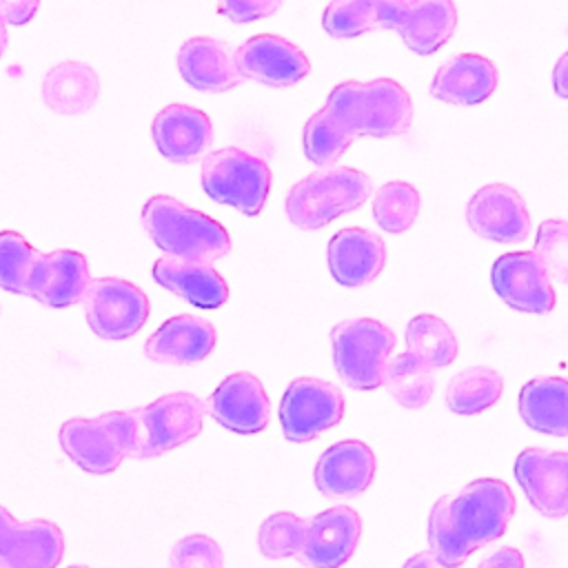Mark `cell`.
Here are the masks:
<instances>
[{"instance_id": "1f68e13d", "label": "cell", "mask_w": 568, "mask_h": 568, "mask_svg": "<svg viewBox=\"0 0 568 568\" xmlns=\"http://www.w3.org/2000/svg\"><path fill=\"white\" fill-rule=\"evenodd\" d=\"M419 213V191L402 180L382 184L373 193V217L388 233H404Z\"/></svg>"}, {"instance_id": "9c48e42d", "label": "cell", "mask_w": 568, "mask_h": 568, "mask_svg": "<svg viewBox=\"0 0 568 568\" xmlns=\"http://www.w3.org/2000/svg\"><path fill=\"white\" fill-rule=\"evenodd\" d=\"M457 7L450 0H377V29H395L417 55H430L450 40Z\"/></svg>"}, {"instance_id": "8d00e7d4", "label": "cell", "mask_w": 568, "mask_h": 568, "mask_svg": "<svg viewBox=\"0 0 568 568\" xmlns=\"http://www.w3.org/2000/svg\"><path fill=\"white\" fill-rule=\"evenodd\" d=\"M169 568H224V555L213 537L195 532L173 546Z\"/></svg>"}, {"instance_id": "4316f807", "label": "cell", "mask_w": 568, "mask_h": 568, "mask_svg": "<svg viewBox=\"0 0 568 568\" xmlns=\"http://www.w3.org/2000/svg\"><path fill=\"white\" fill-rule=\"evenodd\" d=\"M519 415L528 428L568 437V379L535 377L519 390Z\"/></svg>"}, {"instance_id": "d6986e66", "label": "cell", "mask_w": 568, "mask_h": 568, "mask_svg": "<svg viewBox=\"0 0 568 568\" xmlns=\"http://www.w3.org/2000/svg\"><path fill=\"white\" fill-rule=\"evenodd\" d=\"M60 446L71 462L93 475L113 473L124 459V448L111 413L93 419H67L60 426Z\"/></svg>"}, {"instance_id": "f546056e", "label": "cell", "mask_w": 568, "mask_h": 568, "mask_svg": "<svg viewBox=\"0 0 568 568\" xmlns=\"http://www.w3.org/2000/svg\"><path fill=\"white\" fill-rule=\"evenodd\" d=\"M382 386L404 408L417 410L428 404L435 390V375L426 362L406 351L388 359Z\"/></svg>"}, {"instance_id": "9a60e30c", "label": "cell", "mask_w": 568, "mask_h": 568, "mask_svg": "<svg viewBox=\"0 0 568 568\" xmlns=\"http://www.w3.org/2000/svg\"><path fill=\"white\" fill-rule=\"evenodd\" d=\"M495 293L515 311L546 315L555 308L552 284L532 251L497 257L490 271Z\"/></svg>"}, {"instance_id": "52a82bcc", "label": "cell", "mask_w": 568, "mask_h": 568, "mask_svg": "<svg viewBox=\"0 0 568 568\" xmlns=\"http://www.w3.org/2000/svg\"><path fill=\"white\" fill-rule=\"evenodd\" d=\"M202 189L211 200L253 217L266 202L271 169L264 160L237 146H224L204 155Z\"/></svg>"}, {"instance_id": "e575fe53", "label": "cell", "mask_w": 568, "mask_h": 568, "mask_svg": "<svg viewBox=\"0 0 568 568\" xmlns=\"http://www.w3.org/2000/svg\"><path fill=\"white\" fill-rule=\"evenodd\" d=\"M548 280L568 286V222L546 220L537 229L535 251Z\"/></svg>"}, {"instance_id": "ffe728a7", "label": "cell", "mask_w": 568, "mask_h": 568, "mask_svg": "<svg viewBox=\"0 0 568 568\" xmlns=\"http://www.w3.org/2000/svg\"><path fill=\"white\" fill-rule=\"evenodd\" d=\"M326 262L337 284L351 288L364 286L382 273L386 262V244L375 231L348 226L328 240Z\"/></svg>"}, {"instance_id": "6da1fadb", "label": "cell", "mask_w": 568, "mask_h": 568, "mask_svg": "<svg viewBox=\"0 0 568 568\" xmlns=\"http://www.w3.org/2000/svg\"><path fill=\"white\" fill-rule=\"evenodd\" d=\"M410 122L413 100L399 82L390 78L346 80L328 93L326 104L304 124V155L322 169L335 166L357 135H406Z\"/></svg>"}, {"instance_id": "484cf974", "label": "cell", "mask_w": 568, "mask_h": 568, "mask_svg": "<svg viewBox=\"0 0 568 568\" xmlns=\"http://www.w3.org/2000/svg\"><path fill=\"white\" fill-rule=\"evenodd\" d=\"M153 280L197 308H220L229 300L224 277L204 262L162 255L153 264Z\"/></svg>"}, {"instance_id": "f1b7e54d", "label": "cell", "mask_w": 568, "mask_h": 568, "mask_svg": "<svg viewBox=\"0 0 568 568\" xmlns=\"http://www.w3.org/2000/svg\"><path fill=\"white\" fill-rule=\"evenodd\" d=\"M504 390V377L488 366H470L455 373L446 386V404L457 415H477L490 408Z\"/></svg>"}, {"instance_id": "7bdbcfd3", "label": "cell", "mask_w": 568, "mask_h": 568, "mask_svg": "<svg viewBox=\"0 0 568 568\" xmlns=\"http://www.w3.org/2000/svg\"><path fill=\"white\" fill-rule=\"evenodd\" d=\"M4 49H7V27L0 22V58H2Z\"/></svg>"}, {"instance_id": "277c9868", "label": "cell", "mask_w": 568, "mask_h": 568, "mask_svg": "<svg viewBox=\"0 0 568 568\" xmlns=\"http://www.w3.org/2000/svg\"><path fill=\"white\" fill-rule=\"evenodd\" d=\"M142 224L169 257L211 264L231 251L226 229L171 195H153L142 206Z\"/></svg>"}, {"instance_id": "d4e9b609", "label": "cell", "mask_w": 568, "mask_h": 568, "mask_svg": "<svg viewBox=\"0 0 568 568\" xmlns=\"http://www.w3.org/2000/svg\"><path fill=\"white\" fill-rule=\"evenodd\" d=\"M497 89V67L479 53H457L448 58L433 78V98L446 104L473 106Z\"/></svg>"}, {"instance_id": "e0dca14e", "label": "cell", "mask_w": 568, "mask_h": 568, "mask_svg": "<svg viewBox=\"0 0 568 568\" xmlns=\"http://www.w3.org/2000/svg\"><path fill=\"white\" fill-rule=\"evenodd\" d=\"M62 552L64 537L53 521H16L0 506V568H55Z\"/></svg>"}, {"instance_id": "30bf717a", "label": "cell", "mask_w": 568, "mask_h": 568, "mask_svg": "<svg viewBox=\"0 0 568 568\" xmlns=\"http://www.w3.org/2000/svg\"><path fill=\"white\" fill-rule=\"evenodd\" d=\"M344 417L342 390L317 377L293 379L280 402V424L288 442H311Z\"/></svg>"}, {"instance_id": "836d02e7", "label": "cell", "mask_w": 568, "mask_h": 568, "mask_svg": "<svg viewBox=\"0 0 568 568\" xmlns=\"http://www.w3.org/2000/svg\"><path fill=\"white\" fill-rule=\"evenodd\" d=\"M322 27L333 38H355L377 29V0H339L324 9Z\"/></svg>"}, {"instance_id": "b9f144b4", "label": "cell", "mask_w": 568, "mask_h": 568, "mask_svg": "<svg viewBox=\"0 0 568 568\" xmlns=\"http://www.w3.org/2000/svg\"><path fill=\"white\" fill-rule=\"evenodd\" d=\"M404 568H437V561L430 552H417L404 564Z\"/></svg>"}, {"instance_id": "74e56055", "label": "cell", "mask_w": 568, "mask_h": 568, "mask_svg": "<svg viewBox=\"0 0 568 568\" xmlns=\"http://www.w3.org/2000/svg\"><path fill=\"white\" fill-rule=\"evenodd\" d=\"M280 7V0H226L217 9L233 22H253L260 18H268Z\"/></svg>"}, {"instance_id": "cb8c5ba5", "label": "cell", "mask_w": 568, "mask_h": 568, "mask_svg": "<svg viewBox=\"0 0 568 568\" xmlns=\"http://www.w3.org/2000/svg\"><path fill=\"white\" fill-rule=\"evenodd\" d=\"M215 346V328L197 315H175L162 322L146 339L144 353L151 362L189 366L202 362Z\"/></svg>"}, {"instance_id": "ab89813d", "label": "cell", "mask_w": 568, "mask_h": 568, "mask_svg": "<svg viewBox=\"0 0 568 568\" xmlns=\"http://www.w3.org/2000/svg\"><path fill=\"white\" fill-rule=\"evenodd\" d=\"M477 568H526V564H524V555L517 548L504 546L493 555L484 557Z\"/></svg>"}, {"instance_id": "60d3db41", "label": "cell", "mask_w": 568, "mask_h": 568, "mask_svg": "<svg viewBox=\"0 0 568 568\" xmlns=\"http://www.w3.org/2000/svg\"><path fill=\"white\" fill-rule=\"evenodd\" d=\"M552 89L559 98L568 100V51L557 60L552 69Z\"/></svg>"}, {"instance_id": "5bb4252c", "label": "cell", "mask_w": 568, "mask_h": 568, "mask_svg": "<svg viewBox=\"0 0 568 568\" xmlns=\"http://www.w3.org/2000/svg\"><path fill=\"white\" fill-rule=\"evenodd\" d=\"M515 479L544 517L568 515V453L526 448L515 459Z\"/></svg>"}, {"instance_id": "8992f818", "label": "cell", "mask_w": 568, "mask_h": 568, "mask_svg": "<svg viewBox=\"0 0 568 568\" xmlns=\"http://www.w3.org/2000/svg\"><path fill=\"white\" fill-rule=\"evenodd\" d=\"M333 364L353 390H375L384 384L388 355L395 346L393 331L379 320L357 317L331 331Z\"/></svg>"}, {"instance_id": "7a4b0ae2", "label": "cell", "mask_w": 568, "mask_h": 568, "mask_svg": "<svg viewBox=\"0 0 568 568\" xmlns=\"http://www.w3.org/2000/svg\"><path fill=\"white\" fill-rule=\"evenodd\" d=\"M515 515V495L501 479L481 477L435 501L428 515L430 555L442 568H459L470 552L499 539Z\"/></svg>"}, {"instance_id": "4fadbf2b", "label": "cell", "mask_w": 568, "mask_h": 568, "mask_svg": "<svg viewBox=\"0 0 568 568\" xmlns=\"http://www.w3.org/2000/svg\"><path fill=\"white\" fill-rule=\"evenodd\" d=\"M362 535V519L348 506H333L306 519L302 550L297 561L306 568H339L344 566Z\"/></svg>"}, {"instance_id": "44dd1931", "label": "cell", "mask_w": 568, "mask_h": 568, "mask_svg": "<svg viewBox=\"0 0 568 568\" xmlns=\"http://www.w3.org/2000/svg\"><path fill=\"white\" fill-rule=\"evenodd\" d=\"M153 142L175 164H191L209 151L213 126L204 111L189 104H169L153 118Z\"/></svg>"}, {"instance_id": "f35d334b", "label": "cell", "mask_w": 568, "mask_h": 568, "mask_svg": "<svg viewBox=\"0 0 568 568\" xmlns=\"http://www.w3.org/2000/svg\"><path fill=\"white\" fill-rule=\"evenodd\" d=\"M38 11V2L31 0V2H20V0H0V22L7 27V24H27L33 13Z\"/></svg>"}, {"instance_id": "7402d4cb", "label": "cell", "mask_w": 568, "mask_h": 568, "mask_svg": "<svg viewBox=\"0 0 568 568\" xmlns=\"http://www.w3.org/2000/svg\"><path fill=\"white\" fill-rule=\"evenodd\" d=\"M375 475V455L359 439L328 446L315 464V486L324 497L348 499L362 495Z\"/></svg>"}, {"instance_id": "7c38bea8", "label": "cell", "mask_w": 568, "mask_h": 568, "mask_svg": "<svg viewBox=\"0 0 568 568\" xmlns=\"http://www.w3.org/2000/svg\"><path fill=\"white\" fill-rule=\"evenodd\" d=\"M466 222L470 231L499 244H519L530 233V213L524 197L501 182L486 184L470 197Z\"/></svg>"}, {"instance_id": "4dcf8cb0", "label": "cell", "mask_w": 568, "mask_h": 568, "mask_svg": "<svg viewBox=\"0 0 568 568\" xmlns=\"http://www.w3.org/2000/svg\"><path fill=\"white\" fill-rule=\"evenodd\" d=\"M408 353L426 362L430 368L448 366L457 357V337L453 328L437 315H415L406 326Z\"/></svg>"}, {"instance_id": "8fae6325", "label": "cell", "mask_w": 568, "mask_h": 568, "mask_svg": "<svg viewBox=\"0 0 568 568\" xmlns=\"http://www.w3.org/2000/svg\"><path fill=\"white\" fill-rule=\"evenodd\" d=\"M89 282L91 275L82 253L71 248H58L53 253L33 251L24 282V295L47 306L64 308L82 302Z\"/></svg>"}, {"instance_id": "5b68a950", "label": "cell", "mask_w": 568, "mask_h": 568, "mask_svg": "<svg viewBox=\"0 0 568 568\" xmlns=\"http://www.w3.org/2000/svg\"><path fill=\"white\" fill-rule=\"evenodd\" d=\"M373 195V182L351 166H326L295 182L286 195V217L302 231H317Z\"/></svg>"}, {"instance_id": "3957f363", "label": "cell", "mask_w": 568, "mask_h": 568, "mask_svg": "<svg viewBox=\"0 0 568 568\" xmlns=\"http://www.w3.org/2000/svg\"><path fill=\"white\" fill-rule=\"evenodd\" d=\"M204 402L193 393H171L142 408L111 410L124 457H160L197 437L204 424Z\"/></svg>"}, {"instance_id": "d590c367", "label": "cell", "mask_w": 568, "mask_h": 568, "mask_svg": "<svg viewBox=\"0 0 568 568\" xmlns=\"http://www.w3.org/2000/svg\"><path fill=\"white\" fill-rule=\"evenodd\" d=\"M33 251L18 231H0V288L24 295Z\"/></svg>"}, {"instance_id": "d6a6232c", "label": "cell", "mask_w": 568, "mask_h": 568, "mask_svg": "<svg viewBox=\"0 0 568 568\" xmlns=\"http://www.w3.org/2000/svg\"><path fill=\"white\" fill-rule=\"evenodd\" d=\"M306 519L293 513L268 515L257 530V548L268 559L297 557L304 541Z\"/></svg>"}, {"instance_id": "83f0119b", "label": "cell", "mask_w": 568, "mask_h": 568, "mask_svg": "<svg viewBox=\"0 0 568 568\" xmlns=\"http://www.w3.org/2000/svg\"><path fill=\"white\" fill-rule=\"evenodd\" d=\"M100 93V80L93 67L80 60L55 64L42 80V100L49 109L62 115L84 113L93 106Z\"/></svg>"}, {"instance_id": "603a6c76", "label": "cell", "mask_w": 568, "mask_h": 568, "mask_svg": "<svg viewBox=\"0 0 568 568\" xmlns=\"http://www.w3.org/2000/svg\"><path fill=\"white\" fill-rule=\"evenodd\" d=\"M178 69L189 87L206 93H224L244 80L237 71L235 49L211 36L189 38L178 51Z\"/></svg>"}, {"instance_id": "ba28073f", "label": "cell", "mask_w": 568, "mask_h": 568, "mask_svg": "<svg viewBox=\"0 0 568 568\" xmlns=\"http://www.w3.org/2000/svg\"><path fill=\"white\" fill-rule=\"evenodd\" d=\"M82 306L89 328L102 339H126L149 317V297L122 277H91Z\"/></svg>"}, {"instance_id": "2e32d148", "label": "cell", "mask_w": 568, "mask_h": 568, "mask_svg": "<svg viewBox=\"0 0 568 568\" xmlns=\"http://www.w3.org/2000/svg\"><path fill=\"white\" fill-rule=\"evenodd\" d=\"M204 410L220 426L240 435H253L266 428L271 402L262 382L253 373L240 371L220 382L204 402Z\"/></svg>"}, {"instance_id": "ee69618b", "label": "cell", "mask_w": 568, "mask_h": 568, "mask_svg": "<svg viewBox=\"0 0 568 568\" xmlns=\"http://www.w3.org/2000/svg\"><path fill=\"white\" fill-rule=\"evenodd\" d=\"M69 568H89V566H69Z\"/></svg>"}, {"instance_id": "ac0fdd59", "label": "cell", "mask_w": 568, "mask_h": 568, "mask_svg": "<svg viewBox=\"0 0 568 568\" xmlns=\"http://www.w3.org/2000/svg\"><path fill=\"white\" fill-rule=\"evenodd\" d=\"M237 71L266 87H291L308 75L311 62L300 47L275 33H257L235 49Z\"/></svg>"}]
</instances>
